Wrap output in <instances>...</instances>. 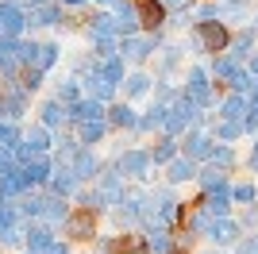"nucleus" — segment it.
<instances>
[{
  "mask_svg": "<svg viewBox=\"0 0 258 254\" xmlns=\"http://www.w3.org/2000/svg\"><path fill=\"white\" fill-rule=\"evenodd\" d=\"M231 35L235 31H231L224 20H205V23H193V27H189V46H193V54H224Z\"/></svg>",
  "mask_w": 258,
  "mask_h": 254,
  "instance_id": "1",
  "label": "nucleus"
},
{
  "mask_svg": "<svg viewBox=\"0 0 258 254\" xmlns=\"http://www.w3.org/2000/svg\"><path fill=\"white\" fill-rule=\"evenodd\" d=\"M116 166H119V173L123 177H131V181H151V173H154V162H151V150H123L116 158Z\"/></svg>",
  "mask_w": 258,
  "mask_h": 254,
  "instance_id": "2",
  "label": "nucleus"
},
{
  "mask_svg": "<svg viewBox=\"0 0 258 254\" xmlns=\"http://www.w3.org/2000/svg\"><path fill=\"white\" fill-rule=\"evenodd\" d=\"M205 239H208L212 246H220V250H227V246H235L239 239H243V223H239L235 216H220V220L208 223Z\"/></svg>",
  "mask_w": 258,
  "mask_h": 254,
  "instance_id": "3",
  "label": "nucleus"
},
{
  "mask_svg": "<svg viewBox=\"0 0 258 254\" xmlns=\"http://www.w3.org/2000/svg\"><path fill=\"white\" fill-rule=\"evenodd\" d=\"M212 147H216V139H212V131H208V127H189V131H185L181 154H185V158H193L197 166H201V162L212 158Z\"/></svg>",
  "mask_w": 258,
  "mask_h": 254,
  "instance_id": "4",
  "label": "nucleus"
},
{
  "mask_svg": "<svg viewBox=\"0 0 258 254\" xmlns=\"http://www.w3.org/2000/svg\"><path fill=\"white\" fill-rule=\"evenodd\" d=\"M254 50H258V27H254V23H247L243 31L231 35V42H227V50H224V54H227L235 66H247Z\"/></svg>",
  "mask_w": 258,
  "mask_h": 254,
  "instance_id": "5",
  "label": "nucleus"
},
{
  "mask_svg": "<svg viewBox=\"0 0 258 254\" xmlns=\"http://www.w3.org/2000/svg\"><path fill=\"white\" fill-rule=\"evenodd\" d=\"M135 16H139L143 31H162L166 20H170V8L162 0H135Z\"/></svg>",
  "mask_w": 258,
  "mask_h": 254,
  "instance_id": "6",
  "label": "nucleus"
},
{
  "mask_svg": "<svg viewBox=\"0 0 258 254\" xmlns=\"http://www.w3.org/2000/svg\"><path fill=\"white\" fill-rule=\"evenodd\" d=\"M231 185V173L227 169H220L216 162H201L197 166V189L208 193V189H227Z\"/></svg>",
  "mask_w": 258,
  "mask_h": 254,
  "instance_id": "7",
  "label": "nucleus"
},
{
  "mask_svg": "<svg viewBox=\"0 0 258 254\" xmlns=\"http://www.w3.org/2000/svg\"><path fill=\"white\" fill-rule=\"evenodd\" d=\"M166 116H170V104H162V100H151V104H147V112H139L135 135H151V131H162Z\"/></svg>",
  "mask_w": 258,
  "mask_h": 254,
  "instance_id": "8",
  "label": "nucleus"
},
{
  "mask_svg": "<svg viewBox=\"0 0 258 254\" xmlns=\"http://www.w3.org/2000/svg\"><path fill=\"white\" fill-rule=\"evenodd\" d=\"M104 116H108V123L112 127H127V131H135V123H139V112L131 108V100H112V104L104 108Z\"/></svg>",
  "mask_w": 258,
  "mask_h": 254,
  "instance_id": "9",
  "label": "nucleus"
},
{
  "mask_svg": "<svg viewBox=\"0 0 258 254\" xmlns=\"http://www.w3.org/2000/svg\"><path fill=\"white\" fill-rule=\"evenodd\" d=\"M177 154H181V139H177V135H166V131H162V139L151 147V162H154V169H166V162H173Z\"/></svg>",
  "mask_w": 258,
  "mask_h": 254,
  "instance_id": "10",
  "label": "nucleus"
},
{
  "mask_svg": "<svg viewBox=\"0 0 258 254\" xmlns=\"http://www.w3.org/2000/svg\"><path fill=\"white\" fill-rule=\"evenodd\" d=\"M77 189H81V177L74 173V166H58V173L50 177V193L54 197H77Z\"/></svg>",
  "mask_w": 258,
  "mask_h": 254,
  "instance_id": "11",
  "label": "nucleus"
},
{
  "mask_svg": "<svg viewBox=\"0 0 258 254\" xmlns=\"http://www.w3.org/2000/svg\"><path fill=\"white\" fill-rule=\"evenodd\" d=\"M70 166H74V173H77L81 181H97V177H100V158L93 154V147H81V150L74 154V162H70Z\"/></svg>",
  "mask_w": 258,
  "mask_h": 254,
  "instance_id": "12",
  "label": "nucleus"
},
{
  "mask_svg": "<svg viewBox=\"0 0 258 254\" xmlns=\"http://www.w3.org/2000/svg\"><path fill=\"white\" fill-rule=\"evenodd\" d=\"M166 181H170V185H189V181H197V162L177 154L173 162H166Z\"/></svg>",
  "mask_w": 258,
  "mask_h": 254,
  "instance_id": "13",
  "label": "nucleus"
},
{
  "mask_svg": "<svg viewBox=\"0 0 258 254\" xmlns=\"http://www.w3.org/2000/svg\"><path fill=\"white\" fill-rule=\"evenodd\" d=\"M243 116H247V96H243V93L220 96V104H216V119H239V123H243Z\"/></svg>",
  "mask_w": 258,
  "mask_h": 254,
  "instance_id": "14",
  "label": "nucleus"
},
{
  "mask_svg": "<svg viewBox=\"0 0 258 254\" xmlns=\"http://www.w3.org/2000/svg\"><path fill=\"white\" fill-rule=\"evenodd\" d=\"M66 231L70 239H97V223H93V212H77V216H66Z\"/></svg>",
  "mask_w": 258,
  "mask_h": 254,
  "instance_id": "15",
  "label": "nucleus"
},
{
  "mask_svg": "<svg viewBox=\"0 0 258 254\" xmlns=\"http://www.w3.org/2000/svg\"><path fill=\"white\" fill-rule=\"evenodd\" d=\"M158 50H162V58H158V77H173V70H177V66H181V58H185V46H181V42H162Z\"/></svg>",
  "mask_w": 258,
  "mask_h": 254,
  "instance_id": "16",
  "label": "nucleus"
},
{
  "mask_svg": "<svg viewBox=\"0 0 258 254\" xmlns=\"http://www.w3.org/2000/svg\"><path fill=\"white\" fill-rule=\"evenodd\" d=\"M151 85H154V77L143 74V70L127 74V77H123V100H139V96H147V93H151Z\"/></svg>",
  "mask_w": 258,
  "mask_h": 254,
  "instance_id": "17",
  "label": "nucleus"
},
{
  "mask_svg": "<svg viewBox=\"0 0 258 254\" xmlns=\"http://www.w3.org/2000/svg\"><path fill=\"white\" fill-rule=\"evenodd\" d=\"M220 20L227 27H247V0H220Z\"/></svg>",
  "mask_w": 258,
  "mask_h": 254,
  "instance_id": "18",
  "label": "nucleus"
},
{
  "mask_svg": "<svg viewBox=\"0 0 258 254\" xmlns=\"http://www.w3.org/2000/svg\"><path fill=\"white\" fill-rule=\"evenodd\" d=\"M205 70L212 74V81H227V77L235 74L239 66L227 58V54H208V62H205Z\"/></svg>",
  "mask_w": 258,
  "mask_h": 254,
  "instance_id": "19",
  "label": "nucleus"
},
{
  "mask_svg": "<svg viewBox=\"0 0 258 254\" xmlns=\"http://www.w3.org/2000/svg\"><path fill=\"white\" fill-rule=\"evenodd\" d=\"M108 131H112L108 116H104V119H89V123H81V147H97Z\"/></svg>",
  "mask_w": 258,
  "mask_h": 254,
  "instance_id": "20",
  "label": "nucleus"
},
{
  "mask_svg": "<svg viewBox=\"0 0 258 254\" xmlns=\"http://www.w3.org/2000/svg\"><path fill=\"white\" fill-rule=\"evenodd\" d=\"M100 74H104L112 85H123V77H127V58H123V54L104 58V62H100Z\"/></svg>",
  "mask_w": 258,
  "mask_h": 254,
  "instance_id": "21",
  "label": "nucleus"
},
{
  "mask_svg": "<svg viewBox=\"0 0 258 254\" xmlns=\"http://www.w3.org/2000/svg\"><path fill=\"white\" fill-rule=\"evenodd\" d=\"M208 162H216L220 169H227V173H231V169L239 166V154H235V147H231V143H216V147H212V158H208Z\"/></svg>",
  "mask_w": 258,
  "mask_h": 254,
  "instance_id": "22",
  "label": "nucleus"
},
{
  "mask_svg": "<svg viewBox=\"0 0 258 254\" xmlns=\"http://www.w3.org/2000/svg\"><path fill=\"white\" fill-rule=\"evenodd\" d=\"M224 85H227V93H243V96H247L250 89H254V74H250L247 66H239V70H235L231 77H227Z\"/></svg>",
  "mask_w": 258,
  "mask_h": 254,
  "instance_id": "23",
  "label": "nucleus"
},
{
  "mask_svg": "<svg viewBox=\"0 0 258 254\" xmlns=\"http://www.w3.org/2000/svg\"><path fill=\"white\" fill-rule=\"evenodd\" d=\"M254 201H258L254 181H231V204H254Z\"/></svg>",
  "mask_w": 258,
  "mask_h": 254,
  "instance_id": "24",
  "label": "nucleus"
},
{
  "mask_svg": "<svg viewBox=\"0 0 258 254\" xmlns=\"http://www.w3.org/2000/svg\"><path fill=\"white\" fill-rule=\"evenodd\" d=\"M50 243H54V235L46 231V227H27V246H31V250H50Z\"/></svg>",
  "mask_w": 258,
  "mask_h": 254,
  "instance_id": "25",
  "label": "nucleus"
},
{
  "mask_svg": "<svg viewBox=\"0 0 258 254\" xmlns=\"http://www.w3.org/2000/svg\"><path fill=\"white\" fill-rule=\"evenodd\" d=\"M66 116H70V112L62 108V100H50V104H43V123H46V127H58Z\"/></svg>",
  "mask_w": 258,
  "mask_h": 254,
  "instance_id": "26",
  "label": "nucleus"
},
{
  "mask_svg": "<svg viewBox=\"0 0 258 254\" xmlns=\"http://www.w3.org/2000/svg\"><path fill=\"white\" fill-rule=\"evenodd\" d=\"M235 220L243 223V231H258V201L254 204H243V212H239Z\"/></svg>",
  "mask_w": 258,
  "mask_h": 254,
  "instance_id": "27",
  "label": "nucleus"
},
{
  "mask_svg": "<svg viewBox=\"0 0 258 254\" xmlns=\"http://www.w3.org/2000/svg\"><path fill=\"white\" fill-rule=\"evenodd\" d=\"M46 139H50V135H46V127H35V131H31L27 139H23V143H27V150H31V154H39V150H46V147H50Z\"/></svg>",
  "mask_w": 258,
  "mask_h": 254,
  "instance_id": "28",
  "label": "nucleus"
},
{
  "mask_svg": "<svg viewBox=\"0 0 258 254\" xmlns=\"http://www.w3.org/2000/svg\"><path fill=\"white\" fill-rule=\"evenodd\" d=\"M20 143V131H16V123H0V147H16Z\"/></svg>",
  "mask_w": 258,
  "mask_h": 254,
  "instance_id": "29",
  "label": "nucleus"
},
{
  "mask_svg": "<svg viewBox=\"0 0 258 254\" xmlns=\"http://www.w3.org/2000/svg\"><path fill=\"white\" fill-rule=\"evenodd\" d=\"M235 254H258V235L247 231V239H239V243H235Z\"/></svg>",
  "mask_w": 258,
  "mask_h": 254,
  "instance_id": "30",
  "label": "nucleus"
},
{
  "mask_svg": "<svg viewBox=\"0 0 258 254\" xmlns=\"http://www.w3.org/2000/svg\"><path fill=\"white\" fill-rule=\"evenodd\" d=\"M247 169H250V173H258V139L250 143V158H247Z\"/></svg>",
  "mask_w": 258,
  "mask_h": 254,
  "instance_id": "31",
  "label": "nucleus"
},
{
  "mask_svg": "<svg viewBox=\"0 0 258 254\" xmlns=\"http://www.w3.org/2000/svg\"><path fill=\"white\" fill-rule=\"evenodd\" d=\"M247 70H250V74H254V77H258V50H254V54H250V62H247Z\"/></svg>",
  "mask_w": 258,
  "mask_h": 254,
  "instance_id": "32",
  "label": "nucleus"
},
{
  "mask_svg": "<svg viewBox=\"0 0 258 254\" xmlns=\"http://www.w3.org/2000/svg\"><path fill=\"white\" fill-rule=\"evenodd\" d=\"M166 8H181V4H189V0H162Z\"/></svg>",
  "mask_w": 258,
  "mask_h": 254,
  "instance_id": "33",
  "label": "nucleus"
},
{
  "mask_svg": "<svg viewBox=\"0 0 258 254\" xmlns=\"http://www.w3.org/2000/svg\"><path fill=\"white\" fill-rule=\"evenodd\" d=\"M62 4H85V0H62Z\"/></svg>",
  "mask_w": 258,
  "mask_h": 254,
  "instance_id": "34",
  "label": "nucleus"
},
{
  "mask_svg": "<svg viewBox=\"0 0 258 254\" xmlns=\"http://www.w3.org/2000/svg\"><path fill=\"white\" fill-rule=\"evenodd\" d=\"M254 27H258V12H254Z\"/></svg>",
  "mask_w": 258,
  "mask_h": 254,
  "instance_id": "35",
  "label": "nucleus"
},
{
  "mask_svg": "<svg viewBox=\"0 0 258 254\" xmlns=\"http://www.w3.org/2000/svg\"><path fill=\"white\" fill-rule=\"evenodd\" d=\"M27 254H43V250H27Z\"/></svg>",
  "mask_w": 258,
  "mask_h": 254,
  "instance_id": "36",
  "label": "nucleus"
},
{
  "mask_svg": "<svg viewBox=\"0 0 258 254\" xmlns=\"http://www.w3.org/2000/svg\"><path fill=\"white\" fill-rule=\"evenodd\" d=\"M205 254H220V250H205Z\"/></svg>",
  "mask_w": 258,
  "mask_h": 254,
  "instance_id": "37",
  "label": "nucleus"
},
{
  "mask_svg": "<svg viewBox=\"0 0 258 254\" xmlns=\"http://www.w3.org/2000/svg\"><path fill=\"white\" fill-rule=\"evenodd\" d=\"M247 4H250V0H247Z\"/></svg>",
  "mask_w": 258,
  "mask_h": 254,
  "instance_id": "38",
  "label": "nucleus"
}]
</instances>
